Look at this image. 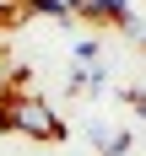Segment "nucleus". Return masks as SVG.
Segmentation results:
<instances>
[{"instance_id":"nucleus-1","label":"nucleus","mask_w":146,"mask_h":156,"mask_svg":"<svg viewBox=\"0 0 146 156\" xmlns=\"http://www.w3.org/2000/svg\"><path fill=\"white\" fill-rule=\"evenodd\" d=\"M0 129L6 135H27L38 145L65 140V119L54 113V102H43L38 92H11V86H0Z\"/></svg>"},{"instance_id":"nucleus-2","label":"nucleus","mask_w":146,"mask_h":156,"mask_svg":"<svg viewBox=\"0 0 146 156\" xmlns=\"http://www.w3.org/2000/svg\"><path fill=\"white\" fill-rule=\"evenodd\" d=\"M130 16V0H81V22H103V27H119Z\"/></svg>"},{"instance_id":"nucleus-3","label":"nucleus","mask_w":146,"mask_h":156,"mask_svg":"<svg viewBox=\"0 0 146 156\" xmlns=\"http://www.w3.org/2000/svg\"><path fill=\"white\" fill-rule=\"evenodd\" d=\"M27 16H54V22H81V0H22Z\"/></svg>"},{"instance_id":"nucleus-4","label":"nucleus","mask_w":146,"mask_h":156,"mask_svg":"<svg viewBox=\"0 0 146 156\" xmlns=\"http://www.w3.org/2000/svg\"><path fill=\"white\" fill-rule=\"evenodd\" d=\"M92 140H97L103 156H125L130 151V135H125V129H92Z\"/></svg>"},{"instance_id":"nucleus-5","label":"nucleus","mask_w":146,"mask_h":156,"mask_svg":"<svg viewBox=\"0 0 146 156\" xmlns=\"http://www.w3.org/2000/svg\"><path fill=\"white\" fill-rule=\"evenodd\" d=\"M130 108H135V113H146V92H130Z\"/></svg>"}]
</instances>
